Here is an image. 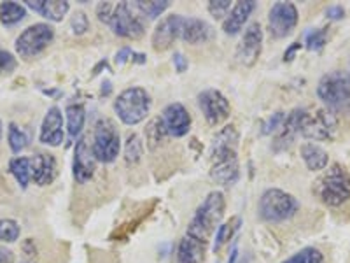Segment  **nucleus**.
I'll list each match as a JSON object with an SVG mask.
<instances>
[{
    "instance_id": "obj_22",
    "label": "nucleus",
    "mask_w": 350,
    "mask_h": 263,
    "mask_svg": "<svg viewBox=\"0 0 350 263\" xmlns=\"http://www.w3.org/2000/svg\"><path fill=\"white\" fill-rule=\"evenodd\" d=\"M207 246L208 244L200 242V240L184 234L179 247H177V263H203L205 262Z\"/></svg>"
},
{
    "instance_id": "obj_8",
    "label": "nucleus",
    "mask_w": 350,
    "mask_h": 263,
    "mask_svg": "<svg viewBox=\"0 0 350 263\" xmlns=\"http://www.w3.org/2000/svg\"><path fill=\"white\" fill-rule=\"evenodd\" d=\"M317 97L331 109H342L350 102V74L345 71L327 72L317 84Z\"/></svg>"
},
{
    "instance_id": "obj_2",
    "label": "nucleus",
    "mask_w": 350,
    "mask_h": 263,
    "mask_svg": "<svg viewBox=\"0 0 350 263\" xmlns=\"http://www.w3.org/2000/svg\"><path fill=\"white\" fill-rule=\"evenodd\" d=\"M286 120L296 136L312 140H329L338 130V121L329 109H295Z\"/></svg>"
},
{
    "instance_id": "obj_17",
    "label": "nucleus",
    "mask_w": 350,
    "mask_h": 263,
    "mask_svg": "<svg viewBox=\"0 0 350 263\" xmlns=\"http://www.w3.org/2000/svg\"><path fill=\"white\" fill-rule=\"evenodd\" d=\"M161 118H163V123L170 137H184L191 130V116L180 102L168 104Z\"/></svg>"
},
{
    "instance_id": "obj_41",
    "label": "nucleus",
    "mask_w": 350,
    "mask_h": 263,
    "mask_svg": "<svg viewBox=\"0 0 350 263\" xmlns=\"http://www.w3.org/2000/svg\"><path fill=\"white\" fill-rule=\"evenodd\" d=\"M133 56H135V53L131 51V49L126 46V48H123L118 51V55H116V64L124 65L128 60H130V58H133Z\"/></svg>"
},
{
    "instance_id": "obj_35",
    "label": "nucleus",
    "mask_w": 350,
    "mask_h": 263,
    "mask_svg": "<svg viewBox=\"0 0 350 263\" xmlns=\"http://www.w3.org/2000/svg\"><path fill=\"white\" fill-rule=\"evenodd\" d=\"M208 12L215 20H223L228 16V12L231 11V2L230 0H212L211 4L207 5Z\"/></svg>"
},
{
    "instance_id": "obj_16",
    "label": "nucleus",
    "mask_w": 350,
    "mask_h": 263,
    "mask_svg": "<svg viewBox=\"0 0 350 263\" xmlns=\"http://www.w3.org/2000/svg\"><path fill=\"white\" fill-rule=\"evenodd\" d=\"M39 140L46 146H53V148L64 142V114H62L60 108L53 105L46 112L42 125H40Z\"/></svg>"
},
{
    "instance_id": "obj_19",
    "label": "nucleus",
    "mask_w": 350,
    "mask_h": 263,
    "mask_svg": "<svg viewBox=\"0 0 350 263\" xmlns=\"http://www.w3.org/2000/svg\"><path fill=\"white\" fill-rule=\"evenodd\" d=\"M256 9V2L252 0H242V2H237L231 11L228 12V16L223 21V32L226 36H237L243 28L245 21L249 20V16L252 14V11Z\"/></svg>"
},
{
    "instance_id": "obj_3",
    "label": "nucleus",
    "mask_w": 350,
    "mask_h": 263,
    "mask_svg": "<svg viewBox=\"0 0 350 263\" xmlns=\"http://www.w3.org/2000/svg\"><path fill=\"white\" fill-rule=\"evenodd\" d=\"M224 208H226V202H224L223 193H208L195 211V216L189 221V225H187L186 236L193 237V239L200 240V242H211L212 231L217 227L219 221L223 219Z\"/></svg>"
},
{
    "instance_id": "obj_24",
    "label": "nucleus",
    "mask_w": 350,
    "mask_h": 263,
    "mask_svg": "<svg viewBox=\"0 0 350 263\" xmlns=\"http://www.w3.org/2000/svg\"><path fill=\"white\" fill-rule=\"evenodd\" d=\"M240 225H242V219H240L239 216L228 219L226 223L219 225L217 231H215L214 246H212V251H214V253L221 251V249H223V247H224V244H228L231 239H233V237H235V234H237V231H239Z\"/></svg>"
},
{
    "instance_id": "obj_18",
    "label": "nucleus",
    "mask_w": 350,
    "mask_h": 263,
    "mask_svg": "<svg viewBox=\"0 0 350 263\" xmlns=\"http://www.w3.org/2000/svg\"><path fill=\"white\" fill-rule=\"evenodd\" d=\"M30 168H32V181L37 186H49L58 174L55 156L46 153L30 158Z\"/></svg>"
},
{
    "instance_id": "obj_14",
    "label": "nucleus",
    "mask_w": 350,
    "mask_h": 263,
    "mask_svg": "<svg viewBox=\"0 0 350 263\" xmlns=\"http://www.w3.org/2000/svg\"><path fill=\"white\" fill-rule=\"evenodd\" d=\"M184 18L180 14H170V16L163 18L156 25L154 32H152L151 44L154 51H167L172 48V44L180 37V30H183Z\"/></svg>"
},
{
    "instance_id": "obj_20",
    "label": "nucleus",
    "mask_w": 350,
    "mask_h": 263,
    "mask_svg": "<svg viewBox=\"0 0 350 263\" xmlns=\"http://www.w3.org/2000/svg\"><path fill=\"white\" fill-rule=\"evenodd\" d=\"M212 36H214V28L205 20H200V18H184L183 30H180V39L184 42L198 46V44H205L207 40H211Z\"/></svg>"
},
{
    "instance_id": "obj_12",
    "label": "nucleus",
    "mask_w": 350,
    "mask_h": 263,
    "mask_svg": "<svg viewBox=\"0 0 350 263\" xmlns=\"http://www.w3.org/2000/svg\"><path fill=\"white\" fill-rule=\"evenodd\" d=\"M298 25V9L291 2H277L268 12V30L273 39H284Z\"/></svg>"
},
{
    "instance_id": "obj_10",
    "label": "nucleus",
    "mask_w": 350,
    "mask_h": 263,
    "mask_svg": "<svg viewBox=\"0 0 350 263\" xmlns=\"http://www.w3.org/2000/svg\"><path fill=\"white\" fill-rule=\"evenodd\" d=\"M109 27L112 28L116 36L124 37V39H140L144 36V23L137 16L133 5L128 4V2L114 5Z\"/></svg>"
},
{
    "instance_id": "obj_9",
    "label": "nucleus",
    "mask_w": 350,
    "mask_h": 263,
    "mask_svg": "<svg viewBox=\"0 0 350 263\" xmlns=\"http://www.w3.org/2000/svg\"><path fill=\"white\" fill-rule=\"evenodd\" d=\"M53 39H55V28L51 25L36 23L25 28L23 32L18 36L14 48H16V53L21 58L30 60V58L40 55L44 49L48 48Z\"/></svg>"
},
{
    "instance_id": "obj_46",
    "label": "nucleus",
    "mask_w": 350,
    "mask_h": 263,
    "mask_svg": "<svg viewBox=\"0 0 350 263\" xmlns=\"http://www.w3.org/2000/svg\"><path fill=\"white\" fill-rule=\"evenodd\" d=\"M235 260H237V247H233V253H231L230 262H228V263H235Z\"/></svg>"
},
{
    "instance_id": "obj_31",
    "label": "nucleus",
    "mask_w": 350,
    "mask_h": 263,
    "mask_svg": "<svg viewBox=\"0 0 350 263\" xmlns=\"http://www.w3.org/2000/svg\"><path fill=\"white\" fill-rule=\"evenodd\" d=\"M144 155V146H142V140L137 134H131L128 137V142L124 146V160H126L128 165H137L140 162Z\"/></svg>"
},
{
    "instance_id": "obj_45",
    "label": "nucleus",
    "mask_w": 350,
    "mask_h": 263,
    "mask_svg": "<svg viewBox=\"0 0 350 263\" xmlns=\"http://www.w3.org/2000/svg\"><path fill=\"white\" fill-rule=\"evenodd\" d=\"M111 90H112L111 83L107 81V83H104V88H102V95H109V93H111Z\"/></svg>"
},
{
    "instance_id": "obj_25",
    "label": "nucleus",
    "mask_w": 350,
    "mask_h": 263,
    "mask_svg": "<svg viewBox=\"0 0 350 263\" xmlns=\"http://www.w3.org/2000/svg\"><path fill=\"white\" fill-rule=\"evenodd\" d=\"M27 16V8L18 2H2L0 4V23L4 27H14Z\"/></svg>"
},
{
    "instance_id": "obj_26",
    "label": "nucleus",
    "mask_w": 350,
    "mask_h": 263,
    "mask_svg": "<svg viewBox=\"0 0 350 263\" xmlns=\"http://www.w3.org/2000/svg\"><path fill=\"white\" fill-rule=\"evenodd\" d=\"M65 114H67V128L68 136L74 139L83 132L84 121H86V111L81 104H70L65 109Z\"/></svg>"
},
{
    "instance_id": "obj_30",
    "label": "nucleus",
    "mask_w": 350,
    "mask_h": 263,
    "mask_svg": "<svg viewBox=\"0 0 350 263\" xmlns=\"http://www.w3.org/2000/svg\"><path fill=\"white\" fill-rule=\"evenodd\" d=\"M280 263H326V258H324L321 249L308 246V247H303L301 251L289 256V258L284 260V262Z\"/></svg>"
},
{
    "instance_id": "obj_4",
    "label": "nucleus",
    "mask_w": 350,
    "mask_h": 263,
    "mask_svg": "<svg viewBox=\"0 0 350 263\" xmlns=\"http://www.w3.org/2000/svg\"><path fill=\"white\" fill-rule=\"evenodd\" d=\"M151 111V95L140 86H131L123 90L114 100V112L124 125H139L149 116Z\"/></svg>"
},
{
    "instance_id": "obj_42",
    "label": "nucleus",
    "mask_w": 350,
    "mask_h": 263,
    "mask_svg": "<svg viewBox=\"0 0 350 263\" xmlns=\"http://www.w3.org/2000/svg\"><path fill=\"white\" fill-rule=\"evenodd\" d=\"M174 65H175V71L183 74V72L187 71V58L183 55V53H175Z\"/></svg>"
},
{
    "instance_id": "obj_34",
    "label": "nucleus",
    "mask_w": 350,
    "mask_h": 263,
    "mask_svg": "<svg viewBox=\"0 0 350 263\" xmlns=\"http://www.w3.org/2000/svg\"><path fill=\"white\" fill-rule=\"evenodd\" d=\"M9 148H11L12 153H21L25 148H27V136H25V132L18 127L16 123L9 125Z\"/></svg>"
},
{
    "instance_id": "obj_38",
    "label": "nucleus",
    "mask_w": 350,
    "mask_h": 263,
    "mask_svg": "<svg viewBox=\"0 0 350 263\" xmlns=\"http://www.w3.org/2000/svg\"><path fill=\"white\" fill-rule=\"evenodd\" d=\"M284 120H286V114H284V112H275L270 120H268V123L265 125V130H262V134H267L268 136V134L279 132L280 127H282Z\"/></svg>"
},
{
    "instance_id": "obj_6",
    "label": "nucleus",
    "mask_w": 350,
    "mask_h": 263,
    "mask_svg": "<svg viewBox=\"0 0 350 263\" xmlns=\"http://www.w3.org/2000/svg\"><path fill=\"white\" fill-rule=\"evenodd\" d=\"M317 193L327 208H342L350 200V174L342 165H333L319 181Z\"/></svg>"
},
{
    "instance_id": "obj_27",
    "label": "nucleus",
    "mask_w": 350,
    "mask_h": 263,
    "mask_svg": "<svg viewBox=\"0 0 350 263\" xmlns=\"http://www.w3.org/2000/svg\"><path fill=\"white\" fill-rule=\"evenodd\" d=\"M9 172L14 175L21 188H27L28 183L32 181V168H30V158L27 156H18L9 162Z\"/></svg>"
},
{
    "instance_id": "obj_23",
    "label": "nucleus",
    "mask_w": 350,
    "mask_h": 263,
    "mask_svg": "<svg viewBox=\"0 0 350 263\" xmlns=\"http://www.w3.org/2000/svg\"><path fill=\"white\" fill-rule=\"evenodd\" d=\"M299 155H301L303 162H305L306 168L312 172L324 171L329 164V156H327L326 149H323L319 144L314 142H305L299 149Z\"/></svg>"
},
{
    "instance_id": "obj_32",
    "label": "nucleus",
    "mask_w": 350,
    "mask_h": 263,
    "mask_svg": "<svg viewBox=\"0 0 350 263\" xmlns=\"http://www.w3.org/2000/svg\"><path fill=\"white\" fill-rule=\"evenodd\" d=\"M327 28H312L305 34V48L308 51H321L326 46Z\"/></svg>"
},
{
    "instance_id": "obj_29",
    "label": "nucleus",
    "mask_w": 350,
    "mask_h": 263,
    "mask_svg": "<svg viewBox=\"0 0 350 263\" xmlns=\"http://www.w3.org/2000/svg\"><path fill=\"white\" fill-rule=\"evenodd\" d=\"M131 5H133V9H135L139 14L149 18V20H154V18L161 16V14L170 8V2H167V0H163V2L156 0V2H135V4Z\"/></svg>"
},
{
    "instance_id": "obj_15",
    "label": "nucleus",
    "mask_w": 350,
    "mask_h": 263,
    "mask_svg": "<svg viewBox=\"0 0 350 263\" xmlns=\"http://www.w3.org/2000/svg\"><path fill=\"white\" fill-rule=\"evenodd\" d=\"M95 156H93L92 148L88 146L86 137H81L79 142L76 144V153H74V179L79 184H86L95 174Z\"/></svg>"
},
{
    "instance_id": "obj_5",
    "label": "nucleus",
    "mask_w": 350,
    "mask_h": 263,
    "mask_svg": "<svg viewBox=\"0 0 350 263\" xmlns=\"http://www.w3.org/2000/svg\"><path fill=\"white\" fill-rule=\"evenodd\" d=\"M259 218L267 223H284L299 211V202L280 188H270L259 199Z\"/></svg>"
},
{
    "instance_id": "obj_44",
    "label": "nucleus",
    "mask_w": 350,
    "mask_h": 263,
    "mask_svg": "<svg viewBox=\"0 0 350 263\" xmlns=\"http://www.w3.org/2000/svg\"><path fill=\"white\" fill-rule=\"evenodd\" d=\"M298 49H301V42H293V44H291L289 49H286V53H284V62H291V60H293Z\"/></svg>"
},
{
    "instance_id": "obj_43",
    "label": "nucleus",
    "mask_w": 350,
    "mask_h": 263,
    "mask_svg": "<svg viewBox=\"0 0 350 263\" xmlns=\"http://www.w3.org/2000/svg\"><path fill=\"white\" fill-rule=\"evenodd\" d=\"M0 263H14V253L8 247L0 246Z\"/></svg>"
},
{
    "instance_id": "obj_47",
    "label": "nucleus",
    "mask_w": 350,
    "mask_h": 263,
    "mask_svg": "<svg viewBox=\"0 0 350 263\" xmlns=\"http://www.w3.org/2000/svg\"><path fill=\"white\" fill-rule=\"evenodd\" d=\"M2 128L4 127H2V121H0V139H2Z\"/></svg>"
},
{
    "instance_id": "obj_40",
    "label": "nucleus",
    "mask_w": 350,
    "mask_h": 263,
    "mask_svg": "<svg viewBox=\"0 0 350 263\" xmlns=\"http://www.w3.org/2000/svg\"><path fill=\"white\" fill-rule=\"evenodd\" d=\"M326 16L333 21L343 20V18H345V9H343V5H338V4L329 5V8L326 9Z\"/></svg>"
},
{
    "instance_id": "obj_11",
    "label": "nucleus",
    "mask_w": 350,
    "mask_h": 263,
    "mask_svg": "<svg viewBox=\"0 0 350 263\" xmlns=\"http://www.w3.org/2000/svg\"><path fill=\"white\" fill-rule=\"evenodd\" d=\"M198 108L211 127L223 125L231 114L230 100L219 90H212V88L198 93Z\"/></svg>"
},
{
    "instance_id": "obj_7",
    "label": "nucleus",
    "mask_w": 350,
    "mask_h": 263,
    "mask_svg": "<svg viewBox=\"0 0 350 263\" xmlns=\"http://www.w3.org/2000/svg\"><path fill=\"white\" fill-rule=\"evenodd\" d=\"M120 149L121 137L114 121H111L109 118H100L95 125V132H93L92 151L95 160L102 164H112L120 156Z\"/></svg>"
},
{
    "instance_id": "obj_37",
    "label": "nucleus",
    "mask_w": 350,
    "mask_h": 263,
    "mask_svg": "<svg viewBox=\"0 0 350 263\" xmlns=\"http://www.w3.org/2000/svg\"><path fill=\"white\" fill-rule=\"evenodd\" d=\"M16 65L18 62L12 53L5 51V49H0V76H2V74H11V72H14Z\"/></svg>"
},
{
    "instance_id": "obj_33",
    "label": "nucleus",
    "mask_w": 350,
    "mask_h": 263,
    "mask_svg": "<svg viewBox=\"0 0 350 263\" xmlns=\"http://www.w3.org/2000/svg\"><path fill=\"white\" fill-rule=\"evenodd\" d=\"M21 228L14 219H0V240L2 242H16L20 239Z\"/></svg>"
},
{
    "instance_id": "obj_21",
    "label": "nucleus",
    "mask_w": 350,
    "mask_h": 263,
    "mask_svg": "<svg viewBox=\"0 0 350 263\" xmlns=\"http://www.w3.org/2000/svg\"><path fill=\"white\" fill-rule=\"evenodd\" d=\"M25 8L32 9L49 21H62L70 5L68 2H62V0H27Z\"/></svg>"
},
{
    "instance_id": "obj_13",
    "label": "nucleus",
    "mask_w": 350,
    "mask_h": 263,
    "mask_svg": "<svg viewBox=\"0 0 350 263\" xmlns=\"http://www.w3.org/2000/svg\"><path fill=\"white\" fill-rule=\"evenodd\" d=\"M262 51V28L259 23H251L245 28L242 40L237 48V60L245 67H252Z\"/></svg>"
},
{
    "instance_id": "obj_28",
    "label": "nucleus",
    "mask_w": 350,
    "mask_h": 263,
    "mask_svg": "<svg viewBox=\"0 0 350 263\" xmlns=\"http://www.w3.org/2000/svg\"><path fill=\"white\" fill-rule=\"evenodd\" d=\"M146 137H148V144L151 149H154L158 144H161V140L167 139L168 132L163 123V118H154L148 125V128H146Z\"/></svg>"
},
{
    "instance_id": "obj_36",
    "label": "nucleus",
    "mask_w": 350,
    "mask_h": 263,
    "mask_svg": "<svg viewBox=\"0 0 350 263\" xmlns=\"http://www.w3.org/2000/svg\"><path fill=\"white\" fill-rule=\"evenodd\" d=\"M70 28L72 32L76 34V36H83V34L88 32V28H90V20L84 12H76L70 20Z\"/></svg>"
},
{
    "instance_id": "obj_1",
    "label": "nucleus",
    "mask_w": 350,
    "mask_h": 263,
    "mask_svg": "<svg viewBox=\"0 0 350 263\" xmlns=\"http://www.w3.org/2000/svg\"><path fill=\"white\" fill-rule=\"evenodd\" d=\"M211 177L221 186H233L240 179L239 132L226 125L217 132L211 146Z\"/></svg>"
},
{
    "instance_id": "obj_39",
    "label": "nucleus",
    "mask_w": 350,
    "mask_h": 263,
    "mask_svg": "<svg viewBox=\"0 0 350 263\" xmlns=\"http://www.w3.org/2000/svg\"><path fill=\"white\" fill-rule=\"evenodd\" d=\"M112 11H114V5L109 4V2H102V4L96 5V16H98V20L102 21V23L109 25Z\"/></svg>"
}]
</instances>
